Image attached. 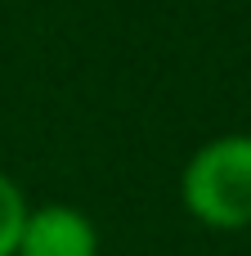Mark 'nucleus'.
<instances>
[{
    "instance_id": "7ed1b4c3",
    "label": "nucleus",
    "mask_w": 251,
    "mask_h": 256,
    "mask_svg": "<svg viewBox=\"0 0 251 256\" xmlns=\"http://www.w3.org/2000/svg\"><path fill=\"white\" fill-rule=\"evenodd\" d=\"M27 198L18 189L13 176L0 171V256H13L18 252V238H22V220H27Z\"/></svg>"
},
{
    "instance_id": "f257e3e1",
    "label": "nucleus",
    "mask_w": 251,
    "mask_h": 256,
    "mask_svg": "<svg viewBox=\"0 0 251 256\" xmlns=\"http://www.w3.org/2000/svg\"><path fill=\"white\" fill-rule=\"evenodd\" d=\"M180 198L207 230H251V135L207 140L184 162Z\"/></svg>"
},
{
    "instance_id": "f03ea898",
    "label": "nucleus",
    "mask_w": 251,
    "mask_h": 256,
    "mask_svg": "<svg viewBox=\"0 0 251 256\" xmlns=\"http://www.w3.org/2000/svg\"><path fill=\"white\" fill-rule=\"evenodd\" d=\"M13 256H99V230L72 202H40L27 212Z\"/></svg>"
}]
</instances>
